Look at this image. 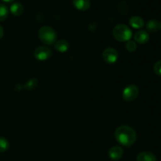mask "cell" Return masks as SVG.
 <instances>
[{"instance_id":"cell-1","label":"cell","mask_w":161,"mask_h":161,"mask_svg":"<svg viewBox=\"0 0 161 161\" xmlns=\"http://www.w3.org/2000/svg\"><path fill=\"white\" fill-rule=\"evenodd\" d=\"M115 138L121 146L129 147L136 142L137 134L130 126L122 125L115 131Z\"/></svg>"},{"instance_id":"cell-2","label":"cell","mask_w":161,"mask_h":161,"mask_svg":"<svg viewBox=\"0 0 161 161\" xmlns=\"http://www.w3.org/2000/svg\"><path fill=\"white\" fill-rule=\"evenodd\" d=\"M113 36L119 42H127L131 38L132 31L128 26L124 24H119L113 28Z\"/></svg>"},{"instance_id":"cell-3","label":"cell","mask_w":161,"mask_h":161,"mask_svg":"<svg viewBox=\"0 0 161 161\" xmlns=\"http://www.w3.org/2000/svg\"><path fill=\"white\" fill-rule=\"evenodd\" d=\"M39 36L40 40L47 45H53L56 42L57 33L51 27H42L39 31Z\"/></svg>"},{"instance_id":"cell-4","label":"cell","mask_w":161,"mask_h":161,"mask_svg":"<svg viewBox=\"0 0 161 161\" xmlns=\"http://www.w3.org/2000/svg\"><path fill=\"white\" fill-rule=\"evenodd\" d=\"M138 94H139V90L136 85H128L123 91V98L126 102H132L137 98Z\"/></svg>"},{"instance_id":"cell-5","label":"cell","mask_w":161,"mask_h":161,"mask_svg":"<svg viewBox=\"0 0 161 161\" xmlns=\"http://www.w3.org/2000/svg\"><path fill=\"white\" fill-rule=\"evenodd\" d=\"M34 56L35 58L37 59L38 61H46L51 56V50L50 48H48L47 47H44V46L39 47L35 50Z\"/></svg>"},{"instance_id":"cell-6","label":"cell","mask_w":161,"mask_h":161,"mask_svg":"<svg viewBox=\"0 0 161 161\" xmlns=\"http://www.w3.org/2000/svg\"><path fill=\"white\" fill-rule=\"evenodd\" d=\"M104 61L108 64H114L118 60V52L112 47L105 49L102 53Z\"/></svg>"},{"instance_id":"cell-7","label":"cell","mask_w":161,"mask_h":161,"mask_svg":"<svg viewBox=\"0 0 161 161\" xmlns=\"http://www.w3.org/2000/svg\"><path fill=\"white\" fill-rule=\"evenodd\" d=\"M124 155V149L120 146H113L108 151V157L113 160H119Z\"/></svg>"},{"instance_id":"cell-8","label":"cell","mask_w":161,"mask_h":161,"mask_svg":"<svg viewBox=\"0 0 161 161\" xmlns=\"http://www.w3.org/2000/svg\"><path fill=\"white\" fill-rule=\"evenodd\" d=\"M149 33L144 30H139L135 34V42L139 44H145L149 41Z\"/></svg>"},{"instance_id":"cell-9","label":"cell","mask_w":161,"mask_h":161,"mask_svg":"<svg viewBox=\"0 0 161 161\" xmlns=\"http://www.w3.org/2000/svg\"><path fill=\"white\" fill-rule=\"evenodd\" d=\"M73 5L78 10L86 11L91 6V0H73Z\"/></svg>"},{"instance_id":"cell-10","label":"cell","mask_w":161,"mask_h":161,"mask_svg":"<svg viewBox=\"0 0 161 161\" xmlns=\"http://www.w3.org/2000/svg\"><path fill=\"white\" fill-rule=\"evenodd\" d=\"M136 161H157L153 153L149 152H142L137 157Z\"/></svg>"},{"instance_id":"cell-11","label":"cell","mask_w":161,"mask_h":161,"mask_svg":"<svg viewBox=\"0 0 161 161\" xmlns=\"http://www.w3.org/2000/svg\"><path fill=\"white\" fill-rule=\"evenodd\" d=\"M129 24H130V25L132 28H136V29L142 28L145 25L143 19L140 17H136V16L135 17H132L129 20Z\"/></svg>"},{"instance_id":"cell-12","label":"cell","mask_w":161,"mask_h":161,"mask_svg":"<svg viewBox=\"0 0 161 161\" xmlns=\"http://www.w3.org/2000/svg\"><path fill=\"white\" fill-rule=\"evenodd\" d=\"M69 45L68 41L64 40V39H61V40L55 42L54 48L57 51L60 52V53H64L68 50L69 49Z\"/></svg>"},{"instance_id":"cell-13","label":"cell","mask_w":161,"mask_h":161,"mask_svg":"<svg viewBox=\"0 0 161 161\" xmlns=\"http://www.w3.org/2000/svg\"><path fill=\"white\" fill-rule=\"evenodd\" d=\"M10 12L14 16H20L24 12V6L19 3H14L10 6Z\"/></svg>"},{"instance_id":"cell-14","label":"cell","mask_w":161,"mask_h":161,"mask_svg":"<svg viewBox=\"0 0 161 161\" xmlns=\"http://www.w3.org/2000/svg\"><path fill=\"white\" fill-rule=\"evenodd\" d=\"M160 28V23L157 20H150L146 24V29L149 32H157Z\"/></svg>"},{"instance_id":"cell-15","label":"cell","mask_w":161,"mask_h":161,"mask_svg":"<svg viewBox=\"0 0 161 161\" xmlns=\"http://www.w3.org/2000/svg\"><path fill=\"white\" fill-rule=\"evenodd\" d=\"M9 16V9L4 4H0V22L4 21Z\"/></svg>"},{"instance_id":"cell-16","label":"cell","mask_w":161,"mask_h":161,"mask_svg":"<svg viewBox=\"0 0 161 161\" xmlns=\"http://www.w3.org/2000/svg\"><path fill=\"white\" fill-rule=\"evenodd\" d=\"M9 142L3 137H0V153L5 152L9 149Z\"/></svg>"},{"instance_id":"cell-17","label":"cell","mask_w":161,"mask_h":161,"mask_svg":"<svg viewBox=\"0 0 161 161\" xmlns=\"http://www.w3.org/2000/svg\"><path fill=\"white\" fill-rule=\"evenodd\" d=\"M125 47H126V49H127L129 52H134L137 50V44L135 41H131V40L127 41Z\"/></svg>"},{"instance_id":"cell-18","label":"cell","mask_w":161,"mask_h":161,"mask_svg":"<svg viewBox=\"0 0 161 161\" xmlns=\"http://www.w3.org/2000/svg\"><path fill=\"white\" fill-rule=\"evenodd\" d=\"M153 70L157 75L161 76V60L160 61H158L157 62H156V64H154Z\"/></svg>"},{"instance_id":"cell-19","label":"cell","mask_w":161,"mask_h":161,"mask_svg":"<svg viewBox=\"0 0 161 161\" xmlns=\"http://www.w3.org/2000/svg\"><path fill=\"white\" fill-rule=\"evenodd\" d=\"M3 35H4V31H3V27L0 25V39H2L3 37Z\"/></svg>"},{"instance_id":"cell-20","label":"cell","mask_w":161,"mask_h":161,"mask_svg":"<svg viewBox=\"0 0 161 161\" xmlns=\"http://www.w3.org/2000/svg\"><path fill=\"white\" fill-rule=\"evenodd\" d=\"M3 1L5 2V3H12V2H14V0H3Z\"/></svg>"},{"instance_id":"cell-21","label":"cell","mask_w":161,"mask_h":161,"mask_svg":"<svg viewBox=\"0 0 161 161\" xmlns=\"http://www.w3.org/2000/svg\"><path fill=\"white\" fill-rule=\"evenodd\" d=\"M160 28L161 29V22L160 23Z\"/></svg>"}]
</instances>
